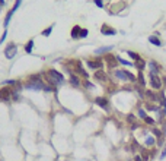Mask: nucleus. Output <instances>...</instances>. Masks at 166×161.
I'll return each mask as SVG.
<instances>
[{"instance_id": "7c9ffc66", "label": "nucleus", "mask_w": 166, "mask_h": 161, "mask_svg": "<svg viewBox=\"0 0 166 161\" xmlns=\"http://www.w3.org/2000/svg\"><path fill=\"white\" fill-rule=\"evenodd\" d=\"M133 161H144V158H143V155L140 152H135L133 155Z\"/></svg>"}, {"instance_id": "a878e982", "label": "nucleus", "mask_w": 166, "mask_h": 161, "mask_svg": "<svg viewBox=\"0 0 166 161\" xmlns=\"http://www.w3.org/2000/svg\"><path fill=\"white\" fill-rule=\"evenodd\" d=\"M16 84H17L16 79H6V81H3V82H1V85H3V87H10V88H13Z\"/></svg>"}, {"instance_id": "4468645a", "label": "nucleus", "mask_w": 166, "mask_h": 161, "mask_svg": "<svg viewBox=\"0 0 166 161\" xmlns=\"http://www.w3.org/2000/svg\"><path fill=\"white\" fill-rule=\"evenodd\" d=\"M147 69L150 73H157L160 72V65L156 62V60H147Z\"/></svg>"}, {"instance_id": "f03ea898", "label": "nucleus", "mask_w": 166, "mask_h": 161, "mask_svg": "<svg viewBox=\"0 0 166 161\" xmlns=\"http://www.w3.org/2000/svg\"><path fill=\"white\" fill-rule=\"evenodd\" d=\"M45 81L42 79V75L41 73H36V75H31L28 78V82L23 84V90H31V91H44L45 88Z\"/></svg>"}, {"instance_id": "39448f33", "label": "nucleus", "mask_w": 166, "mask_h": 161, "mask_svg": "<svg viewBox=\"0 0 166 161\" xmlns=\"http://www.w3.org/2000/svg\"><path fill=\"white\" fill-rule=\"evenodd\" d=\"M86 66L90 69V71H100L103 66H105V60L103 57H95V59H87L86 62Z\"/></svg>"}, {"instance_id": "cd10ccee", "label": "nucleus", "mask_w": 166, "mask_h": 161, "mask_svg": "<svg viewBox=\"0 0 166 161\" xmlns=\"http://www.w3.org/2000/svg\"><path fill=\"white\" fill-rule=\"evenodd\" d=\"M54 26H55V25L52 24V25H50L48 28H45L44 31H41V35H42V37H50L51 32H52V29H54Z\"/></svg>"}, {"instance_id": "9b49d317", "label": "nucleus", "mask_w": 166, "mask_h": 161, "mask_svg": "<svg viewBox=\"0 0 166 161\" xmlns=\"http://www.w3.org/2000/svg\"><path fill=\"white\" fill-rule=\"evenodd\" d=\"M103 60H105V63L114 71V69H116V66H118V60H116V56H114V54H106L105 57H103Z\"/></svg>"}, {"instance_id": "473e14b6", "label": "nucleus", "mask_w": 166, "mask_h": 161, "mask_svg": "<svg viewBox=\"0 0 166 161\" xmlns=\"http://www.w3.org/2000/svg\"><path fill=\"white\" fill-rule=\"evenodd\" d=\"M165 158H166V143L162 148V151H160V155H159V160H165Z\"/></svg>"}, {"instance_id": "7ed1b4c3", "label": "nucleus", "mask_w": 166, "mask_h": 161, "mask_svg": "<svg viewBox=\"0 0 166 161\" xmlns=\"http://www.w3.org/2000/svg\"><path fill=\"white\" fill-rule=\"evenodd\" d=\"M116 81L119 82H128V84H137V75L133 72L127 71V69H114L111 73Z\"/></svg>"}, {"instance_id": "a211bd4d", "label": "nucleus", "mask_w": 166, "mask_h": 161, "mask_svg": "<svg viewBox=\"0 0 166 161\" xmlns=\"http://www.w3.org/2000/svg\"><path fill=\"white\" fill-rule=\"evenodd\" d=\"M134 68L137 72H144V69H147V62L144 59H140L138 62H134Z\"/></svg>"}, {"instance_id": "412c9836", "label": "nucleus", "mask_w": 166, "mask_h": 161, "mask_svg": "<svg viewBox=\"0 0 166 161\" xmlns=\"http://www.w3.org/2000/svg\"><path fill=\"white\" fill-rule=\"evenodd\" d=\"M116 60H118V65H121V66H127V68H134V62L125 60V59H122L121 56H116Z\"/></svg>"}, {"instance_id": "423d86ee", "label": "nucleus", "mask_w": 166, "mask_h": 161, "mask_svg": "<svg viewBox=\"0 0 166 161\" xmlns=\"http://www.w3.org/2000/svg\"><path fill=\"white\" fill-rule=\"evenodd\" d=\"M17 53V46L15 43H7L6 44V47H4V50H3V54H4V57L7 59V60H12Z\"/></svg>"}, {"instance_id": "5701e85b", "label": "nucleus", "mask_w": 166, "mask_h": 161, "mask_svg": "<svg viewBox=\"0 0 166 161\" xmlns=\"http://www.w3.org/2000/svg\"><path fill=\"white\" fill-rule=\"evenodd\" d=\"M125 53H127V56H128V57H130V59H131L133 62H138L140 59H143V57H141V56H140L138 53H135V51H131V50H125Z\"/></svg>"}, {"instance_id": "f3484780", "label": "nucleus", "mask_w": 166, "mask_h": 161, "mask_svg": "<svg viewBox=\"0 0 166 161\" xmlns=\"http://www.w3.org/2000/svg\"><path fill=\"white\" fill-rule=\"evenodd\" d=\"M150 133L156 138V141H159V139H162V138H165L163 136V132H162V129L160 127H157V126H154V127H150Z\"/></svg>"}, {"instance_id": "f704fd0d", "label": "nucleus", "mask_w": 166, "mask_h": 161, "mask_svg": "<svg viewBox=\"0 0 166 161\" xmlns=\"http://www.w3.org/2000/svg\"><path fill=\"white\" fill-rule=\"evenodd\" d=\"M160 129H162V132H163V136L166 138V120L162 123V127H160Z\"/></svg>"}, {"instance_id": "aec40b11", "label": "nucleus", "mask_w": 166, "mask_h": 161, "mask_svg": "<svg viewBox=\"0 0 166 161\" xmlns=\"http://www.w3.org/2000/svg\"><path fill=\"white\" fill-rule=\"evenodd\" d=\"M80 31H82V26L80 25H74L70 31V37L71 40H79V35H80Z\"/></svg>"}, {"instance_id": "b1692460", "label": "nucleus", "mask_w": 166, "mask_h": 161, "mask_svg": "<svg viewBox=\"0 0 166 161\" xmlns=\"http://www.w3.org/2000/svg\"><path fill=\"white\" fill-rule=\"evenodd\" d=\"M23 50H25V53L31 54L33 50V38H31V40H28L26 41V44L23 46Z\"/></svg>"}, {"instance_id": "393cba45", "label": "nucleus", "mask_w": 166, "mask_h": 161, "mask_svg": "<svg viewBox=\"0 0 166 161\" xmlns=\"http://www.w3.org/2000/svg\"><path fill=\"white\" fill-rule=\"evenodd\" d=\"M12 16H13V12H12V10H9V12L6 13V16H4V21H3V28H4V29H7V26H9V22H10Z\"/></svg>"}, {"instance_id": "9d476101", "label": "nucleus", "mask_w": 166, "mask_h": 161, "mask_svg": "<svg viewBox=\"0 0 166 161\" xmlns=\"http://www.w3.org/2000/svg\"><path fill=\"white\" fill-rule=\"evenodd\" d=\"M112 49H114V46H102V47H98L93 54L96 56V57H102V56H106V54H109L112 51Z\"/></svg>"}, {"instance_id": "f257e3e1", "label": "nucleus", "mask_w": 166, "mask_h": 161, "mask_svg": "<svg viewBox=\"0 0 166 161\" xmlns=\"http://www.w3.org/2000/svg\"><path fill=\"white\" fill-rule=\"evenodd\" d=\"M42 79H44L48 85H51L52 88H55V90H57V87H60V85H63V84L66 82L64 75L60 73L57 69H50V71H47L42 75Z\"/></svg>"}, {"instance_id": "4be33fe9", "label": "nucleus", "mask_w": 166, "mask_h": 161, "mask_svg": "<svg viewBox=\"0 0 166 161\" xmlns=\"http://www.w3.org/2000/svg\"><path fill=\"white\" fill-rule=\"evenodd\" d=\"M143 123L146 126H149V127H154V126L157 125V120H156L154 117H151V116H147V117L143 120Z\"/></svg>"}, {"instance_id": "bb28decb", "label": "nucleus", "mask_w": 166, "mask_h": 161, "mask_svg": "<svg viewBox=\"0 0 166 161\" xmlns=\"http://www.w3.org/2000/svg\"><path fill=\"white\" fill-rule=\"evenodd\" d=\"M82 85H83V88H84V90H87V91H90V90H93V88H95V85H93L89 79H84V81L82 82Z\"/></svg>"}, {"instance_id": "2eb2a0df", "label": "nucleus", "mask_w": 166, "mask_h": 161, "mask_svg": "<svg viewBox=\"0 0 166 161\" xmlns=\"http://www.w3.org/2000/svg\"><path fill=\"white\" fill-rule=\"evenodd\" d=\"M137 85L141 87L143 90H144L146 85H147V79H146V76H144L143 72H137Z\"/></svg>"}, {"instance_id": "2f4dec72", "label": "nucleus", "mask_w": 166, "mask_h": 161, "mask_svg": "<svg viewBox=\"0 0 166 161\" xmlns=\"http://www.w3.org/2000/svg\"><path fill=\"white\" fill-rule=\"evenodd\" d=\"M93 3H95V4H96V7H99V9H103V7H105L103 0H93Z\"/></svg>"}, {"instance_id": "20e7f679", "label": "nucleus", "mask_w": 166, "mask_h": 161, "mask_svg": "<svg viewBox=\"0 0 166 161\" xmlns=\"http://www.w3.org/2000/svg\"><path fill=\"white\" fill-rule=\"evenodd\" d=\"M149 85H150V90L160 92L163 90V79L157 73H150L149 72Z\"/></svg>"}, {"instance_id": "0eeeda50", "label": "nucleus", "mask_w": 166, "mask_h": 161, "mask_svg": "<svg viewBox=\"0 0 166 161\" xmlns=\"http://www.w3.org/2000/svg\"><path fill=\"white\" fill-rule=\"evenodd\" d=\"M12 92H13V90L10 87H1L0 88V100L1 101H12Z\"/></svg>"}, {"instance_id": "c85d7f7f", "label": "nucleus", "mask_w": 166, "mask_h": 161, "mask_svg": "<svg viewBox=\"0 0 166 161\" xmlns=\"http://www.w3.org/2000/svg\"><path fill=\"white\" fill-rule=\"evenodd\" d=\"M87 37H89V29L82 28V31H80V35H79V40H84V38H87Z\"/></svg>"}, {"instance_id": "f8f14e48", "label": "nucleus", "mask_w": 166, "mask_h": 161, "mask_svg": "<svg viewBox=\"0 0 166 161\" xmlns=\"http://www.w3.org/2000/svg\"><path fill=\"white\" fill-rule=\"evenodd\" d=\"M68 84L74 88H79V87H82V79H80L79 75L71 73V75H68Z\"/></svg>"}, {"instance_id": "dca6fc26", "label": "nucleus", "mask_w": 166, "mask_h": 161, "mask_svg": "<svg viewBox=\"0 0 166 161\" xmlns=\"http://www.w3.org/2000/svg\"><path fill=\"white\" fill-rule=\"evenodd\" d=\"M147 40H149L150 44H151V46H154V47H163V41H162L157 35H154V34H153V35H150Z\"/></svg>"}, {"instance_id": "6ab92c4d", "label": "nucleus", "mask_w": 166, "mask_h": 161, "mask_svg": "<svg viewBox=\"0 0 166 161\" xmlns=\"http://www.w3.org/2000/svg\"><path fill=\"white\" fill-rule=\"evenodd\" d=\"M147 116H149V114H147V110L144 108V106H138V107H137V119H140V120L143 122Z\"/></svg>"}, {"instance_id": "72a5a7b5", "label": "nucleus", "mask_w": 166, "mask_h": 161, "mask_svg": "<svg viewBox=\"0 0 166 161\" xmlns=\"http://www.w3.org/2000/svg\"><path fill=\"white\" fill-rule=\"evenodd\" d=\"M6 38H7V29H4L3 34H1V37H0V44H3V43L6 41Z\"/></svg>"}, {"instance_id": "c756f323", "label": "nucleus", "mask_w": 166, "mask_h": 161, "mask_svg": "<svg viewBox=\"0 0 166 161\" xmlns=\"http://www.w3.org/2000/svg\"><path fill=\"white\" fill-rule=\"evenodd\" d=\"M22 1H23V0H15V4H13V7L10 9V10H12L13 13H15V12L17 10V9H19V6L22 4Z\"/></svg>"}, {"instance_id": "ddd939ff", "label": "nucleus", "mask_w": 166, "mask_h": 161, "mask_svg": "<svg viewBox=\"0 0 166 161\" xmlns=\"http://www.w3.org/2000/svg\"><path fill=\"white\" fill-rule=\"evenodd\" d=\"M93 78H95L98 82H102V84L108 82V79H109L108 73H106V72H103L102 69H100V71H96V72H95V73H93Z\"/></svg>"}, {"instance_id": "6e6552de", "label": "nucleus", "mask_w": 166, "mask_h": 161, "mask_svg": "<svg viewBox=\"0 0 166 161\" xmlns=\"http://www.w3.org/2000/svg\"><path fill=\"white\" fill-rule=\"evenodd\" d=\"M95 104H96L99 108L109 110V100H108V97H103V95H98V97H95Z\"/></svg>"}, {"instance_id": "1a4fd4ad", "label": "nucleus", "mask_w": 166, "mask_h": 161, "mask_svg": "<svg viewBox=\"0 0 166 161\" xmlns=\"http://www.w3.org/2000/svg\"><path fill=\"white\" fill-rule=\"evenodd\" d=\"M100 34H102V35H106V37H114L118 34V31H116L115 28L109 26L108 24H103V25L100 26Z\"/></svg>"}, {"instance_id": "c9c22d12", "label": "nucleus", "mask_w": 166, "mask_h": 161, "mask_svg": "<svg viewBox=\"0 0 166 161\" xmlns=\"http://www.w3.org/2000/svg\"><path fill=\"white\" fill-rule=\"evenodd\" d=\"M6 4V0H0V7H3Z\"/></svg>"}]
</instances>
